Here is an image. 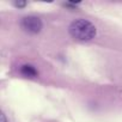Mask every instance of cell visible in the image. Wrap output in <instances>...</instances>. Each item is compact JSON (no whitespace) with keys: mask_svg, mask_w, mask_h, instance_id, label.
Returning <instances> with one entry per match:
<instances>
[{"mask_svg":"<svg viewBox=\"0 0 122 122\" xmlns=\"http://www.w3.org/2000/svg\"><path fill=\"white\" fill-rule=\"evenodd\" d=\"M20 25H22L23 30L29 32V34H38L43 28L42 20L35 16H29V17L23 18Z\"/></svg>","mask_w":122,"mask_h":122,"instance_id":"obj_2","label":"cell"},{"mask_svg":"<svg viewBox=\"0 0 122 122\" xmlns=\"http://www.w3.org/2000/svg\"><path fill=\"white\" fill-rule=\"evenodd\" d=\"M68 31L73 38H76L78 41H83V42L91 41L92 38H95V36L97 34L96 26L86 19L73 20L68 28Z\"/></svg>","mask_w":122,"mask_h":122,"instance_id":"obj_1","label":"cell"},{"mask_svg":"<svg viewBox=\"0 0 122 122\" xmlns=\"http://www.w3.org/2000/svg\"><path fill=\"white\" fill-rule=\"evenodd\" d=\"M20 73L24 77H26V78H35V77L38 76L37 70L34 66H31V65H23L20 67Z\"/></svg>","mask_w":122,"mask_h":122,"instance_id":"obj_3","label":"cell"},{"mask_svg":"<svg viewBox=\"0 0 122 122\" xmlns=\"http://www.w3.org/2000/svg\"><path fill=\"white\" fill-rule=\"evenodd\" d=\"M0 122H7V118L1 110H0Z\"/></svg>","mask_w":122,"mask_h":122,"instance_id":"obj_5","label":"cell"},{"mask_svg":"<svg viewBox=\"0 0 122 122\" xmlns=\"http://www.w3.org/2000/svg\"><path fill=\"white\" fill-rule=\"evenodd\" d=\"M15 6H16V7H19V9H20V7H25V6H26V3H25V1H16V3H15Z\"/></svg>","mask_w":122,"mask_h":122,"instance_id":"obj_4","label":"cell"}]
</instances>
